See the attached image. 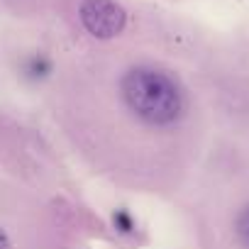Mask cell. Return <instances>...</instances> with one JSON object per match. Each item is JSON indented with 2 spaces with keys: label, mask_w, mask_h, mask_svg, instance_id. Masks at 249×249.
I'll list each match as a JSON object with an SVG mask.
<instances>
[{
  "label": "cell",
  "mask_w": 249,
  "mask_h": 249,
  "mask_svg": "<svg viewBox=\"0 0 249 249\" xmlns=\"http://www.w3.org/2000/svg\"><path fill=\"white\" fill-rule=\"evenodd\" d=\"M0 249H13V244H10V239L3 230H0Z\"/></svg>",
  "instance_id": "cell-6"
},
{
  "label": "cell",
  "mask_w": 249,
  "mask_h": 249,
  "mask_svg": "<svg viewBox=\"0 0 249 249\" xmlns=\"http://www.w3.org/2000/svg\"><path fill=\"white\" fill-rule=\"evenodd\" d=\"M81 22L98 39H112L124 30L127 15L115 0H83L81 3Z\"/></svg>",
  "instance_id": "cell-2"
},
{
  "label": "cell",
  "mask_w": 249,
  "mask_h": 249,
  "mask_svg": "<svg viewBox=\"0 0 249 249\" xmlns=\"http://www.w3.org/2000/svg\"><path fill=\"white\" fill-rule=\"evenodd\" d=\"M234 234L244 249H249V205H244L234 220Z\"/></svg>",
  "instance_id": "cell-4"
},
{
  "label": "cell",
  "mask_w": 249,
  "mask_h": 249,
  "mask_svg": "<svg viewBox=\"0 0 249 249\" xmlns=\"http://www.w3.org/2000/svg\"><path fill=\"white\" fill-rule=\"evenodd\" d=\"M22 71H25L27 81H44L52 73V61L47 56H42V54H35L22 64Z\"/></svg>",
  "instance_id": "cell-3"
},
{
  "label": "cell",
  "mask_w": 249,
  "mask_h": 249,
  "mask_svg": "<svg viewBox=\"0 0 249 249\" xmlns=\"http://www.w3.org/2000/svg\"><path fill=\"white\" fill-rule=\"evenodd\" d=\"M122 100L132 115L154 127L174 124L186 110L178 83L157 69H132L122 78Z\"/></svg>",
  "instance_id": "cell-1"
},
{
  "label": "cell",
  "mask_w": 249,
  "mask_h": 249,
  "mask_svg": "<svg viewBox=\"0 0 249 249\" xmlns=\"http://www.w3.org/2000/svg\"><path fill=\"white\" fill-rule=\"evenodd\" d=\"M112 222H115V227H117L120 232H132V230H135V220H132V215H130L127 210H117V213L112 215Z\"/></svg>",
  "instance_id": "cell-5"
}]
</instances>
